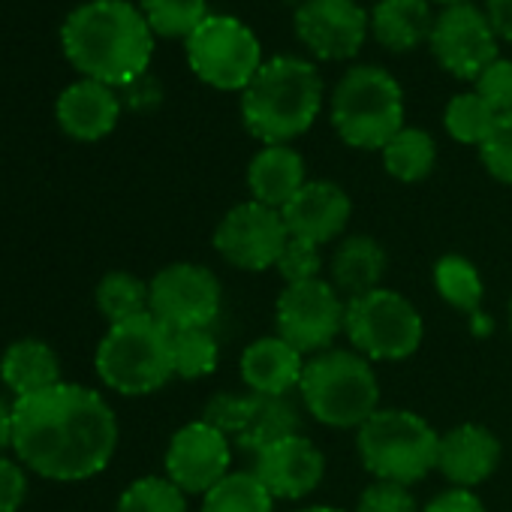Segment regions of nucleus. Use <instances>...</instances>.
Returning <instances> with one entry per match:
<instances>
[{"label": "nucleus", "instance_id": "9b49d317", "mask_svg": "<svg viewBox=\"0 0 512 512\" xmlns=\"http://www.w3.org/2000/svg\"><path fill=\"white\" fill-rule=\"evenodd\" d=\"M202 419L220 428L232 446L247 455L302 431V413L293 398H266L247 389L211 395L202 407Z\"/></svg>", "mask_w": 512, "mask_h": 512}, {"label": "nucleus", "instance_id": "f257e3e1", "mask_svg": "<svg viewBox=\"0 0 512 512\" xmlns=\"http://www.w3.org/2000/svg\"><path fill=\"white\" fill-rule=\"evenodd\" d=\"M16 458L52 482H82L103 473L118 449V416L109 401L61 380L13 401Z\"/></svg>", "mask_w": 512, "mask_h": 512}, {"label": "nucleus", "instance_id": "ddd939ff", "mask_svg": "<svg viewBox=\"0 0 512 512\" xmlns=\"http://www.w3.org/2000/svg\"><path fill=\"white\" fill-rule=\"evenodd\" d=\"M223 308V284L202 263L163 266L148 281V311L169 329H211Z\"/></svg>", "mask_w": 512, "mask_h": 512}, {"label": "nucleus", "instance_id": "72a5a7b5", "mask_svg": "<svg viewBox=\"0 0 512 512\" xmlns=\"http://www.w3.org/2000/svg\"><path fill=\"white\" fill-rule=\"evenodd\" d=\"M275 272L281 275L284 287L287 284H305V281H317L323 278V250L311 241L293 238L287 241V247L278 256Z\"/></svg>", "mask_w": 512, "mask_h": 512}, {"label": "nucleus", "instance_id": "a18cd8bd", "mask_svg": "<svg viewBox=\"0 0 512 512\" xmlns=\"http://www.w3.org/2000/svg\"><path fill=\"white\" fill-rule=\"evenodd\" d=\"M287 4H296V7H302V4H305V0H287Z\"/></svg>", "mask_w": 512, "mask_h": 512}, {"label": "nucleus", "instance_id": "cd10ccee", "mask_svg": "<svg viewBox=\"0 0 512 512\" xmlns=\"http://www.w3.org/2000/svg\"><path fill=\"white\" fill-rule=\"evenodd\" d=\"M275 497L250 470H232L205 497L199 512H275Z\"/></svg>", "mask_w": 512, "mask_h": 512}, {"label": "nucleus", "instance_id": "a878e982", "mask_svg": "<svg viewBox=\"0 0 512 512\" xmlns=\"http://www.w3.org/2000/svg\"><path fill=\"white\" fill-rule=\"evenodd\" d=\"M383 154V169L401 181V184H416V181H425L431 172H434V163H437V142L428 130L422 127H401L389 142L386 148L380 151Z\"/></svg>", "mask_w": 512, "mask_h": 512}, {"label": "nucleus", "instance_id": "5701e85b", "mask_svg": "<svg viewBox=\"0 0 512 512\" xmlns=\"http://www.w3.org/2000/svg\"><path fill=\"white\" fill-rule=\"evenodd\" d=\"M389 253L374 235H347L329 260V284L350 302L383 287Z\"/></svg>", "mask_w": 512, "mask_h": 512}, {"label": "nucleus", "instance_id": "bb28decb", "mask_svg": "<svg viewBox=\"0 0 512 512\" xmlns=\"http://www.w3.org/2000/svg\"><path fill=\"white\" fill-rule=\"evenodd\" d=\"M434 290L458 314H479L485 302V281L461 253H446L434 263Z\"/></svg>", "mask_w": 512, "mask_h": 512}, {"label": "nucleus", "instance_id": "e433bc0d", "mask_svg": "<svg viewBox=\"0 0 512 512\" xmlns=\"http://www.w3.org/2000/svg\"><path fill=\"white\" fill-rule=\"evenodd\" d=\"M473 91L497 112V115H509L512 112V61L497 58L494 64H488L476 82Z\"/></svg>", "mask_w": 512, "mask_h": 512}, {"label": "nucleus", "instance_id": "f3484780", "mask_svg": "<svg viewBox=\"0 0 512 512\" xmlns=\"http://www.w3.org/2000/svg\"><path fill=\"white\" fill-rule=\"evenodd\" d=\"M250 458L253 464L247 470L266 485L275 500H305L323 485L326 476L323 449L302 431L263 446Z\"/></svg>", "mask_w": 512, "mask_h": 512}, {"label": "nucleus", "instance_id": "6ab92c4d", "mask_svg": "<svg viewBox=\"0 0 512 512\" xmlns=\"http://www.w3.org/2000/svg\"><path fill=\"white\" fill-rule=\"evenodd\" d=\"M500 458H503V446L497 434L485 425L461 422L440 434L437 470L455 488L476 491V485L494 476V470L500 467Z\"/></svg>", "mask_w": 512, "mask_h": 512}, {"label": "nucleus", "instance_id": "20e7f679", "mask_svg": "<svg viewBox=\"0 0 512 512\" xmlns=\"http://www.w3.org/2000/svg\"><path fill=\"white\" fill-rule=\"evenodd\" d=\"M299 404L326 428L359 431L380 410V377L374 362L350 347L308 356Z\"/></svg>", "mask_w": 512, "mask_h": 512}, {"label": "nucleus", "instance_id": "79ce46f5", "mask_svg": "<svg viewBox=\"0 0 512 512\" xmlns=\"http://www.w3.org/2000/svg\"><path fill=\"white\" fill-rule=\"evenodd\" d=\"M293 512H344V509L329 506V503H311V506H299V509H293Z\"/></svg>", "mask_w": 512, "mask_h": 512}, {"label": "nucleus", "instance_id": "37998d69", "mask_svg": "<svg viewBox=\"0 0 512 512\" xmlns=\"http://www.w3.org/2000/svg\"><path fill=\"white\" fill-rule=\"evenodd\" d=\"M434 4H440V7L446 10V7H461V4H470V0H434Z\"/></svg>", "mask_w": 512, "mask_h": 512}, {"label": "nucleus", "instance_id": "58836bf2", "mask_svg": "<svg viewBox=\"0 0 512 512\" xmlns=\"http://www.w3.org/2000/svg\"><path fill=\"white\" fill-rule=\"evenodd\" d=\"M422 512H488V509H485V503H482V497H479L476 491L449 485L446 491L434 494V497L425 503Z\"/></svg>", "mask_w": 512, "mask_h": 512}, {"label": "nucleus", "instance_id": "473e14b6", "mask_svg": "<svg viewBox=\"0 0 512 512\" xmlns=\"http://www.w3.org/2000/svg\"><path fill=\"white\" fill-rule=\"evenodd\" d=\"M115 512H187V494L166 476H139L121 491Z\"/></svg>", "mask_w": 512, "mask_h": 512}, {"label": "nucleus", "instance_id": "a19ab883", "mask_svg": "<svg viewBox=\"0 0 512 512\" xmlns=\"http://www.w3.org/2000/svg\"><path fill=\"white\" fill-rule=\"evenodd\" d=\"M13 446V404L0 398V452Z\"/></svg>", "mask_w": 512, "mask_h": 512}, {"label": "nucleus", "instance_id": "b1692460", "mask_svg": "<svg viewBox=\"0 0 512 512\" xmlns=\"http://www.w3.org/2000/svg\"><path fill=\"white\" fill-rule=\"evenodd\" d=\"M0 380L16 395L28 398L61 383V359L40 338H22L0 356Z\"/></svg>", "mask_w": 512, "mask_h": 512}, {"label": "nucleus", "instance_id": "4468645a", "mask_svg": "<svg viewBox=\"0 0 512 512\" xmlns=\"http://www.w3.org/2000/svg\"><path fill=\"white\" fill-rule=\"evenodd\" d=\"M232 452V440L199 416L169 437L163 455V476L172 479L187 497H205L217 482L232 473Z\"/></svg>", "mask_w": 512, "mask_h": 512}, {"label": "nucleus", "instance_id": "c03bdc74", "mask_svg": "<svg viewBox=\"0 0 512 512\" xmlns=\"http://www.w3.org/2000/svg\"><path fill=\"white\" fill-rule=\"evenodd\" d=\"M509 332H512V299H509Z\"/></svg>", "mask_w": 512, "mask_h": 512}, {"label": "nucleus", "instance_id": "0eeeda50", "mask_svg": "<svg viewBox=\"0 0 512 512\" xmlns=\"http://www.w3.org/2000/svg\"><path fill=\"white\" fill-rule=\"evenodd\" d=\"M329 115L341 142L359 151H383L386 142L407 127L398 79L374 64L350 67L341 76L332 91Z\"/></svg>", "mask_w": 512, "mask_h": 512}, {"label": "nucleus", "instance_id": "a211bd4d", "mask_svg": "<svg viewBox=\"0 0 512 512\" xmlns=\"http://www.w3.org/2000/svg\"><path fill=\"white\" fill-rule=\"evenodd\" d=\"M281 214H284V223L293 238L323 247L344 235V229L353 217V202L341 184L317 178V181H308L281 208Z\"/></svg>", "mask_w": 512, "mask_h": 512}, {"label": "nucleus", "instance_id": "f03ea898", "mask_svg": "<svg viewBox=\"0 0 512 512\" xmlns=\"http://www.w3.org/2000/svg\"><path fill=\"white\" fill-rule=\"evenodd\" d=\"M67 61L94 82L109 88L136 85L154 55V31L142 10L127 0H88L61 28Z\"/></svg>", "mask_w": 512, "mask_h": 512}, {"label": "nucleus", "instance_id": "4be33fe9", "mask_svg": "<svg viewBox=\"0 0 512 512\" xmlns=\"http://www.w3.org/2000/svg\"><path fill=\"white\" fill-rule=\"evenodd\" d=\"M308 184V169L293 145H263L247 163L250 199L269 208H284Z\"/></svg>", "mask_w": 512, "mask_h": 512}, {"label": "nucleus", "instance_id": "4c0bfd02", "mask_svg": "<svg viewBox=\"0 0 512 512\" xmlns=\"http://www.w3.org/2000/svg\"><path fill=\"white\" fill-rule=\"evenodd\" d=\"M25 497H28L25 464L0 455V512H19Z\"/></svg>", "mask_w": 512, "mask_h": 512}, {"label": "nucleus", "instance_id": "f8f14e48", "mask_svg": "<svg viewBox=\"0 0 512 512\" xmlns=\"http://www.w3.org/2000/svg\"><path fill=\"white\" fill-rule=\"evenodd\" d=\"M290 241V229L278 208H269L256 199H244L232 205L214 229V250L217 256L238 269L260 275L278 266V256Z\"/></svg>", "mask_w": 512, "mask_h": 512}, {"label": "nucleus", "instance_id": "393cba45", "mask_svg": "<svg viewBox=\"0 0 512 512\" xmlns=\"http://www.w3.org/2000/svg\"><path fill=\"white\" fill-rule=\"evenodd\" d=\"M434 31L431 0H377L371 10V34L389 52H413Z\"/></svg>", "mask_w": 512, "mask_h": 512}, {"label": "nucleus", "instance_id": "c756f323", "mask_svg": "<svg viewBox=\"0 0 512 512\" xmlns=\"http://www.w3.org/2000/svg\"><path fill=\"white\" fill-rule=\"evenodd\" d=\"M497 121V112L476 94V91H467V94H455L443 112V127L446 133L461 142V145H482L485 136L491 133Z\"/></svg>", "mask_w": 512, "mask_h": 512}, {"label": "nucleus", "instance_id": "c85d7f7f", "mask_svg": "<svg viewBox=\"0 0 512 512\" xmlns=\"http://www.w3.org/2000/svg\"><path fill=\"white\" fill-rule=\"evenodd\" d=\"M97 311L109 326L148 314V284L133 272H109L97 284Z\"/></svg>", "mask_w": 512, "mask_h": 512}, {"label": "nucleus", "instance_id": "412c9836", "mask_svg": "<svg viewBox=\"0 0 512 512\" xmlns=\"http://www.w3.org/2000/svg\"><path fill=\"white\" fill-rule=\"evenodd\" d=\"M55 118H58V127L70 139L100 142L118 127L121 100H118L115 88L94 82V79H79L61 91V97L55 103Z\"/></svg>", "mask_w": 512, "mask_h": 512}, {"label": "nucleus", "instance_id": "7ed1b4c3", "mask_svg": "<svg viewBox=\"0 0 512 512\" xmlns=\"http://www.w3.org/2000/svg\"><path fill=\"white\" fill-rule=\"evenodd\" d=\"M323 109V76L296 55L269 58L241 91V121L263 145H293Z\"/></svg>", "mask_w": 512, "mask_h": 512}, {"label": "nucleus", "instance_id": "39448f33", "mask_svg": "<svg viewBox=\"0 0 512 512\" xmlns=\"http://www.w3.org/2000/svg\"><path fill=\"white\" fill-rule=\"evenodd\" d=\"M440 434L416 410L380 407L356 431V455L380 482L416 485L437 470Z\"/></svg>", "mask_w": 512, "mask_h": 512}, {"label": "nucleus", "instance_id": "2f4dec72", "mask_svg": "<svg viewBox=\"0 0 512 512\" xmlns=\"http://www.w3.org/2000/svg\"><path fill=\"white\" fill-rule=\"evenodd\" d=\"M145 22L157 37H190L211 13L208 0H142Z\"/></svg>", "mask_w": 512, "mask_h": 512}, {"label": "nucleus", "instance_id": "ea45409f", "mask_svg": "<svg viewBox=\"0 0 512 512\" xmlns=\"http://www.w3.org/2000/svg\"><path fill=\"white\" fill-rule=\"evenodd\" d=\"M485 16L497 40L512 43V0H485Z\"/></svg>", "mask_w": 512, "mask_h": 512}, {"label": "nucleus", "instance_id": "aec40b11", "mask_svg": "<svg viewBox=\"0 0 512 512\" xmlns=\"http://www.w3.org/2000/svg\"><path fill=\"white\" fill-rule=\"evenodd\" d=\"M308 356H302L281 335H263L238 356V377L247 392L266 398H293L305 374Z\"/></svg>", "mask_w": 512, "mask_h": 512}, {"label": "nucleus", "instance_id": "423d86ee", "mask_svg": "<svg viewBox=\"0 0 512 512\" xmlns=\"http://www.w3.org/2000/svg\"><path fill=\"white\" fill-rule=\"evenodd\" d=\"M94 365L106 389L127 398L154 395L175 377L172 332L151 311L115 323L106 329Z\"/></svg>", "mask_w": 512, "mask_h": 512}, {"label": "nucleus", "instance_id": "c9c22d12", "mask_svg": "<svg viewBox=\"0 0 512 512\" xmlns=\"http://www.w3.org/2000/svg\"><path fill=\"white\" fill-rule=\"evenodd\" d=\"M353 512H422V509H419L416 494H413L410 485L374 479V482L365 485V491L359 494Z\"/></svg>", "mask_w": 512, "mask_h": 512}, {"label": "nucleus", "instance_id": "2eb2a0df", "mask_svg": "<svg viewBox=\"0 0 512 512\" xmlns=\"http://www.w3.org/2000/svg\"><path fill=\"white\" fill-rule=\"evenodd\" d=\"M428 46L446 73H452L455 79H470V82H476V76L500 58L497 34H494L485 10H479L473 4L446 7L434 19Z\"/></svg>", "mask_w": 512, "mask_h": 512}, {"label": "nucleus", "instance_id": "f704fd0d", "mask_svg": "<svg viewBox=\"0 0 512 512\" xmlns=\"http://www.w3.org/2000/svg\"><path fill=\"white\" fill-rule=\"evenodd\" d=\"M479 160L494 181L512 184V112L497 115L491 133L479 145Z\"/></svg>", "mask_w": 512, "mask_h": 512}, {"label": "nucleus", "instance_id": "dca6fc26", "mask_svg": "<svg viewBox=\"0 0 512 512\" xmlns=\"http://www.w3.org/2000/svg\"><path fill=\"white\" fill-rule=\"evenodd\" d=\"M299 43L320 61H350L362 52L371 16L356 0H305L293 16Z\"/></svg>", "mask_w": 512, "mask_h": 512}, {"label": "nucleus", "instance_id": "9d476101", "mask_svg": "<svg viewBox=\"0 0 512 512\" xmlns=\"http://www.w3.org/2000/svg\"><path fill=\"white\" fill-rule=\"evenodd\" d=\"M347 299L329 278L287 284L275 302V335L293 344L302 356L326 353L344 335Z\"/></svg>", "mask_w": 512, "mask_h": 512}, {"label": "nucleus", "instance_id": "7c9ffc66", "mask_svg": "<svg viewBox=\"0 0 512 512\" xmlns=\"http://www.w3.org/2000/svg\"><path fill=\"white\" fill-rule=\"evenodd\" d=\"M220 347L211 329L172 332V365L181 380H202L217 371Z\"/></svg>", "mask_w": 512, "mask_h": 512}, {"label": "nucleus", "instance_id": "6e6552de", "mask_svg": "<svg viewBox=\"0 0 512 512\" xmlns=\"http://www.w3.org/2000/svg\"><path fill=\"white\" fill-rule=\"evenodd\" d=\"M344 338L368 362H404L425 341L419 308L392 287H377L347 302Z\"/></svg>", "mask_w": 512, "mask_h": 512}, {"label": "nucleus", "instance_id": "1a4fd4ad", "mask_svg": "<svg viewBox=\"0 0 512 512\" xmlns=\"http://www.w3.org/2000/svg\"><path fill=\"white\" fill-rule=\"evenodd\" d=\"M184 46L196 79L217 91H244L266 64L256 34L232 16H208Z\"/></svg>", "mask_w": 512, "mask_h": 512}]
</instances>
